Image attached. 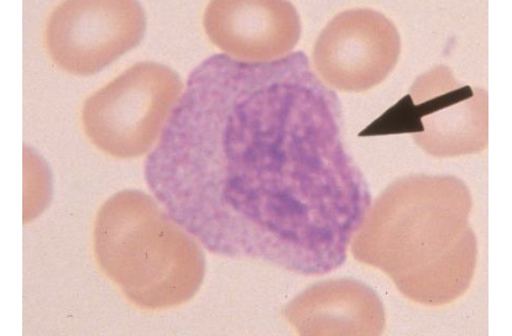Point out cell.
I'll return each instance as SVG.
<instances>
[{
  "instance_id": "5b68a950",
  "label": "cell",
  "mask_w": 512,
  "mask_h": 336,
  "mask_svg": "<svg viewBox=\"0 0 512 336\" xmlns=\"http://www.w3.org/2000/svg\"><path fill=\"white\" fill-rule=\"evenodd\" d=\"M400 131L438 159L478 154L489 139L488 93L459 82L438 65L417 77L401 102Z\"/></svg>"
},
{
  "instance_id": "9c48e42d",
  "label": "cell",
  "mask_w": 512,
  "mask_h": 336,
  "mask_svg": "<svg viewBox=\"0 0 512 336\" xmlns=\"http://www.w3.org/2000/svg\"><path fill=\"white\" fill-rule=\"evenodd\" d=\"M284 317L306 336H378L386 324L378 293L349 278L307 288L287 304Z\"/></svg>"
},
{
  "instance_id": "ba28073f",
  "label": "cell",
  "mask_w": 512,
  "mask_h": 336,
  "mask_svg": "<svg viewBox=\"0 0 512 336\" xmlns=\"http://www.w3.org/2000/svg\"><path fill=\"white\" fill-rule=\"evenodd\" d=\"M203 26L228 57L247 63L291 55L302 31L294 5L281 0H217L208 5Z\"/></svg>"
},
{
  "instance_id": "3957f363",
  "label": "cell",
  "mask_w": 512,
  "mask_h": 336,
  "mask_svg": "<svg viewBox=\"0 0 512 336\" xmlns=\"http://www.w3.org/2000/svg\"><path fill=\"white\" fill-rule=\"evenodd\" d=\"M94 252L125 297L148 311L181 306L205 280V254L195 236L158 199L134 189L114 194L99 209Z\"/></svg>"
},
{
  "instance_id": "7a4b0ae2",
  "label": "cell",
  "mask_w": 512,
  "mask_h": 336,
  "mask_svg": "<svg viewBox=\"0 0 512 336\" xmlns=\"http://www.w3.org/2000/svg\"><path fill=\"white\" fill-rule=\"evenodd\" d=\"M472 209V193L457 177L400 178L370 207L352 254L386 273L411 301L446 306L473 282L478 244Z\"/></svg>"
},
{
  "instance_id": "52a82bcc",
  "label": "cell",
  "mask_w": 512,
  "mask_h": 336,
  "mask_svg": "<svg viewBox=\"0 0 512 336\" xmlns=\"http://www.w3.org/2000/svg\"><path fill=\"white\" fill-rule=\"evenodd\" d=\"M401 38L393 21L373 9L338 14L313 47V66L329 87L348 93L372 89L395 70Z\"/></svg>"
},
{
  "instance_id": "6da1fadb",
  "label": "cell",
  "mask_w": 512,
  "mask_h": 336,
  "mask_svg": "<svg viewBox=\"0 0 512 336\" xmlns=\"http://www.w3.org/2000/svg\"><path fill=\"white\" fill-rule=\"evenodd\" d=\"M145 180L211 254L322 276L372 207L343 140L342 105L303 52L210 57L188 78Z\"/></svg>"
},
{
  "instance_id": "8992f818",
  "label": "cell",
  "mask_w": 512,
  "mask_h": 336,
  "mask_svg": "<svg viewBox=\"0 0 512 336\" xmlns=\"http://www.w3.org/2000/svg\"><path fill=\"white\" fill-rule=\"evenodd\" d=\"M145 31V10L134 0H75L54 10L45 39L57 66L90 76L137 47Z\"/></svg>"
},
{
  "instance_id": "277c9868",
  "label": "cell",
  "mask_w": 512,
  "mask_h": 336,
  "mask_svg": "<svg viewBox=\"0 0 512 336\" xmlns=\"http://www.w3.org/2000/svg\"><path fill=\"white\" fill-rule=\"evenodd\" d=\"M170 67L140 62L99 89L82 109L88 138L117 159H137L160 140L184 93Z\"/></svg>"
}]
</instances>
